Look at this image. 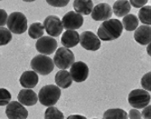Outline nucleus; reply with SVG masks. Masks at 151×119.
I'll return each mask as SVG.
<instances>
[{
  "instance_id": "nucleus-30",
  "label": "nucleus",
  "mask_w": 151,
  "mask_h": 119,
  "mask_svg": "<svg viewBox=\"0 0 151 119\" xmlns=\"http://www.w3.org/2000/svg\"><path fill=\"white\" fill-rule=\"evenodd\" d=\"M129 4L136 8H141L142 7L146 6V4L148 2V0H129Z\"/></svg>"
},
{
  "instance_id": "nucleus-15",
  "label": "nucleus",
  "mask_w": 151,
  "mask_h": 119,
  "mask_svg": "<svg viewBox=\"0 0 151 119\" xmlns=\"http://www.w3.org/2000/svg\"><path fill=\"white\" fill-rule=\"evenodd\" d=\"M17 99L22 104L26 105V107H32L37 103L38 96L31 88H24L19 92Z\"/></svg>"
},
{
  "instance_id": "nucleus-9",
  "label": "nucleus",
  "mask_w": 151,
  "mask_h": 119,
  "mask_svg": "<svg viewBox=\"0 0 151 119\" xmlns=\"http://www.w3.org/2000/svg\"><path fill=\"white\" fill-rule=\"evenodd\" d=\"M44 28L46 33L52 37L59 36L63 29L62 20L56 16H48L44 21Z\"/></svg>"
},
{
  "instance_id": "nucleus-18",
  "label": "nucleus",
  "mask_w": 151,
  "mask_h": 119,
  "mask_svg": "<svg viewBox=\"0 0 151 119\" xmlns=\"http://www.w3.org/2000/svg\"><path fill=\"white\" fill-rule=\"evenodd\" d=\"M73 7L76 13L80 15L88 16L91 13L93 3L91 0H74Z\"/></svg>"
},
{
  "instance_id": "nucleus-4",
  "label": "nucleus",
  "mask_w": 151,
  "mask_h": 119,
  "mask_svg": "<svg viewBox=\"0 0 151 119\" xmlns=\"http://www.w3.org/2000/svg\"><path fill=\"white\" fill-rule=\"evenodd\" d=\"M31 67L37 74L47 75L54 69V63L52 58L42 54L35 56L32 59Z\"/></svg>"
},
{
  "instance_id": "nucleus-12",
  "label": "nucleus",
  "mask_w": 151,
  "mask_h": 119,
  "mask_svg": "<svg viewBox=\"0 0 151 119\" xmlns=\"http://www.w3.org/2000/svg\"><path fill=\"white\" fill-rule=\"evenodd\" d=\"M63 28L67 30H75L80 28L83 24V17L76 12L70 11L66 13L62 19Z\"/></svg>"
},
{
  "instance_id": "nucleus-32",
  "label": "nucleus",
  "mask_w": 151,
  "mask_h": 119,
  "mask_svg": "<svg viewBox=\"0 0 151 119\" xmlns=\"http://www.w3.org/2000/svg\"><path fill=\"white\" fill-rule=\"evenodd\" d=\"M141 117H142L141 113L137 109H131L128 116V118H130V119H140Z\"/></svg>"
},
{
  "instance_id": "nucleus-23",
  "label": "nucleus",
  "mask_w": 151,
  "mask_h": 119,
  "mask_svg": "<svg viewBox=\"0 0 151 119\" xmlns=\"http://www.w3.org/2000/svg\"><path fill=\"white\" fill-rule=\"evenodd\" d=\"M45 33V28H44V25L41 24L39 22H35L33 23L30 26H29V29H28V35L31 38L33 39H37L40 38L44 36Z\"/></svg>"
},
{
  "instance_id": "nucleus-33",
  "label": "nucleus",
  "mask_w": 151,
  "mask_h": 119,
  "mask_svg": "<svg viewBox=\"0 0 151 119\" xmlns=\"http://www.w3.org/2000/svg\"><path fill=\"white\" fill-rule=\"evenodd\" d=\"M145 109H143L142 111V114H141V116L143 118H147V119H149L151 117V115H150V109H151V107L149 105V104L147 105V107H144Z\"/></svg>"
},
{
  "instance_id": "nucleus-8",
  "label": "nucleus",
  "mask_w": 151,
  "mask_h": 119,
  "mask_svg": "<svg viewBox=\"0 0 151 119\" xmlns=\"http://www.w3.org/2000/svg\"><path fill=\"white\" fill-rule=\"evenodd\" d=\"M36 50L41 54L48 56L52 55L57 48V41L52 36H45L38 38L35 44Z\"/></svg>"
},
{
  "instance_id": "nucleus-34",
  "label": "nucleus",
  "mask_w": 151,
  "mask_h": 119,
  "mask_svg": "<svg viewBox=\"0 0 151 119\" xmlns=\"http://www.w3.org/2000/svg\"><path fill=\"white\" fill-rule=\"evenodd\" d=\"M73 118H77V119H85L84 116H82V115H70L69 117H68V119H73Z\"/></svg>"
},
{
  "instance_id": "nucleus-19",
  "label": "nucleus",
  "mask_w": 151,
  "mask_h": 119,
  "mask_svg": "<svg viewBox=\"0 0 151 119\" xmlns=\"http://www.w3.org/2000/svg\"><path fill=\"white\" fill-rule=\"evenodd\" d=\"M55 83L59 87L64 89L70 87L73 83V78L71 76L70 72L66 71L65 69L58 71L55 75Z\"/></svg>"
},
{
  "instance_id": "nucleus-14",
  "label": "nucleus",
  "mask_w": 151,
  "mask_h": 119,
  "mask_svg": "<svg viewBox=\"0 0 151 119\" xmlns=\"http://www.w3.org/2000/svg\"><path fill=\"white\" fill-rule=\"evenodd\" d=\"M135 40L142 46L149 45L151 41V28L149 25H140L135 29Z\"/></svg>"
},
{
  "instance_id": "nucleus-20",
  "label": "nucleus",
  "mask_w": 151,
  "mask_h": 119,
  "mask_svg": "<svg viewBox=\"0 0 151 119\" xmlns=\"http://www.w3.org/2000/svg\"><path fill=\"white\" fill-rule=\"evenodd\" d=\"M112 12L118 17H123L130 12L131 5L129 0H117L113 5Z\"/></svg>"
},
{
  "instance_id": "nucleus-5",
  "label": "nucleus",
  "mask_w": 151,
  "mask_h": 119,
  "mask_svg": "<svg viewBox=\"0 0 151 119\" xmlns=\"http://www.w3.org/2000/svg\"><path fill=\"white\" fill-rule=\"evenodd\" d=\"M75 57L73 51L66 47H60L56 50L55 55L53 57L54 65L60 69H68L74 63Z\"/></svg>"
},
{
  "instance_id": "nucleus-28",
  "label": "nucleus",
  "mask_w": 151,
  "mask_h": 119,
  "mask_svg": "<svg viewBox=\"0 0 151 119\" xmlns=\"http://www.w3.org/2000/svg\"><path fill=\"white\" fill-rule=\"evenodd\" d=\"M150 75H151V74H150V72H148L146 75H144L143 77L141 78V86L147 91H150L151 90V79H150Z\"/></svg>"
},
{
  "instance_id": "nucleus-1",
  "label": "nucleus",
  "mask_w": 151,
  "mask_h": 119,
  "mask_svg": "<svg viewBox=\"0 0 151 119\" xmlns=\"http://www.w3.org/2000/svg\"><path fill=\"white\" fill-rule=\"evenodd\" d=\"M123 25L118 19H108L101 23L98 29V37L102 41L118 39L122 33Z\"/></svg>"
},
{
  "instance_id": "nucleus-16",
  "label": "nucleus",
  "mask_w": 151,
  "mask_h": 119,
  "mask_svg": "<svg viewBox=\"0 0 151 119\" xmlns=\"http://www.w3.org/2000/svg\"><path fill=\"white\" fill-rule=\"evenodd\" d=\"M61 42L66 48L74 47L80 42V35L75 30H67L63 34Z\"/></svg>"
},
{
  "instance_id": "nucleus-10",
  "label": "nucleus",
  "mask_w": 151,
  "mask_h": 119,
  "mask_svg": "<svg viewBox=\"0 0 151 119\" xmlns=\"http://www.w3.org/2000/svg\"><path fill=\"white\" fill-rule=\"evenodd\" d=\"M70 74L73 81L77 83L83 82L88 78L89 67L84 62H74L70 67Z\"/></svg>"
},
{
  "instance_id": "nucleus-35",
  "label": "nucleus",
  "mask_w": 151,
  "mask_h": 119,
  "mask_svg": "<svg viewBox=\"0 0 151 119\" xmlns=\"http://www.w3.org/2000/svg\"><path fill=\"white\" fill-rule=\"evenodd\" d=\"M24 2H33V1H35V0H23Z\"/></svg>"
},
{
  "instance_id": "nucleus-2",
  "label": "nucleus",
  "mask_w": 151,
  "mask_h": 119,
  "mask_svg": "<svg viewBox=\"0 0 151 119\" xmlns=\"http://www.w3.org/2000/svg\"><path fill=\"white\" fill-rule=\"evenodd\" d=\"M61 97V89L58 86L47 85L40 89L38 93V100L45 107L54 105Z\"/></svg>"
},
{
  "instance_id": "nucleus-6",
  "label": "nucleus",
  "mask_w": 151,
  "mask_h": 119,
  "mask_svg": "<svg viewBox=\"0 0 151 119\" xmlns=\"http://www.w3.org/2000/svg\"><path fill=\"white\" fill-rule=\"evenodd\" d=\"M128 101L132 107L141 109L149 104L150 94L145 89H134L129 94Z\"/></svg>"
},
{
  "instance_id": "nucleus-3",
  "label": "nucleus",
  "mask_w": 151,
  "mask_h": 119,
  "mask_svg": "<svg viewBox=\"0 0 151 119\" xmlns=\"http://www.w3.org/2000/svg\"><path fill=\"white\" fill-rule=\"evenodd\" d=\"M7 28L11 33L20 35L27 30V18L21 12H13L7 17Z\"/></svg>"
},
{
  "instance_id": "nucleus-25",
  "label": "nucleus",
  "mask_w": 151,
  "mask_h": 119,
  "mask_svg": "<svg viewBox=\"0 0 151 119\" xmlns=\"http://www.w3.org/2000/svg\"><path fill=\"white\" fill-rule=\"evenodd\" d=\"M45 119H63L64 118L63 114L58 110V108L54 107H48L45 113Z\"/></svg>"
},
{
  "instance_id": "nucleus-17",
  "label": "nucleus",
  "mask_w": 151,
  "mask_h": 119,
  "mask_svg": "<svg viewBox=\"0 0 151 119\" xmlns=\"http://www.w3.org/2000/svg\"><path fill=\"white\" fill-rule=\"evenodd\" d=\"M38 75L35 71H25L20 76L19 82L24 88H33L38 84Z\"/></svg>"
},
{
  "instance_id": "nucleus-36",
  "label": "nucleus",
  "mask_w": 151,
  "mask_h": 119,
  "mask_svg": "<svg viewBox=\"0 0 151 119\" xmlns=\"http://www.w3.org/2000/svg\"><path fill=\"white\" fill-rule=\"evenodd\" d=\"M0 1H2V0H0Z\"/></svg>"
},
{
  "instance_id": "nucleus-27",
  "label": "nucleus",
  "mask_w": 151,
  "mask_h": 119,
  "mask_svg": "<svg viewBox=\"0 0 151 119\" xmlns=\"http://www.w3.org/2000/svg\"><path fill=\"white\" fill-rule=\"evenodd\" d=\"M10 92L5 88H0V107H5L11 101Z\"/></svg>"
},
{
  "instance_id": "nucleus-7",
  "label": "nucleus",
  "mask_w": 151,
  "mask_h": 119,
  "mask_svg": "<svg viewBox=\"0 0 151 119\" xmlns=\"http://www.w3.org/2000/svg\"><path fill=\"white\" fill-rule=\"evenodd\" d=\"M80 44L88 51H97L101 47V39L91 31H84L80 35Z\"/></svg>"
},
{
  "instance_id": "nucleus-29",
  "label": "nucleus",
  "mask_w": 151,
  "mask_h": 119,
  "mask_svg": "<svg viewBox=\"0 0 151 119\" xmlns=\"http://www.w3.org/2000/svg\"><path fill=\"white\" fill-rule=\"evenodd\" d=\"M46 2L54 7H63L69 4L70 0H46Z\"/></svg>"
},
{
  "instance_id": "nucleus-24",
  "label": "nucleus",
  "mask_w": 151,
  "mask_h": 119,
  "mask_svg": "<svg viewBox=\"0 0 151 119\" xmlns=\"http://www.w3.org/2000/svg\"><path fill=\"white\" fill-rule=\"evenodd\" d=\"M139 20L144 25H151V7L144 6L139 11Z\"/></svg>"
},
{
  "instance_id": "nucleus-11",
  "label": "nucleus",
  "mask_w": 151,
  "mask_h": 119,
  "mask_svg": "<svg viewBox=\"0 0 151 119\" xmlns=\"http://www.w3.org/2000/svg\"><path fill=\"white\" fill-rule=\"evenodd\" d=\"M6 114L9 119H25L28 116V111L19 101L9 102L6 109Z\"/></svg>"
},
{
  "instance_id": "nucleus-26",
  "label": "nucleus",
  "mask_w": 151,
  "mask_h": 119,
  "mask_svg": "<svg viewBox=\"0 0 151 119\" xmlns=\"http://www.w3.org/2000/svg\"><path fill=\"white\" fill-rule=\"evenodd\" d=\"M12 40V33L3 26L0 28V46H6Z\"/></svg>"
},
{
  "instance_id": "nucleus-22",
  "label": "nucleus",
  "mask_w": 151,
  "mask_h": 119,
  "mask_svg": "<svg viewBox=\"0 0 151 119\" xmlns=\"http://www.w3.org/2000/svg\"><path fill=\"white\" fill-rule=\"evenodd\" d=\"M104 119H127L128 114L120 108L109 109L103 114Z\"/></svg>"
},
{
  "instance_id": "nucleus-13",
  "label": "nucleus",
  "mask_w": 151,
  "mask_h": 119,
  "mask_svg": "<svg viewBox=\"0 0 151 119\" xmlns=\"http://www.w3.org/2000/svg\"><path fill=\"white\" fill-rule=\"evenodd\" d=\"M111 7L107 3H101L93 7L91 10V17L95 21H105L111 17L112 16Z\"/></svg>"
},
{
  "instance_id": "nucleus-31",
  "label": "nucleus",
  "mask_w": 151,
  "mask_h": 119,
  "mask_svg": "<svg viewBox=\"0 0 151 119\" xmlns=\"http://www.w3.org/2000/svg\"><path fill=\"white\" fill-rule=\"evenodd\" d=\"M7 14L6 10L4 9H0V28L1 26H4L6 24V21H7Z\"/></svg>"
},
{
  "instance_id": "nucleus-21",
  "label": "nucleus",
  "mask_w": 151,
  "mask_h": 119,
  "mask_svg": "<svg viewBox=\"0 0 151 119\" xmlns=\"http://www.w3.org/2000/svg\"><path fill=\"white\" fill-rule=\"evenodd\" d=\"M121 24L127 31H133L139 26V18L135 15L128 14L123 17Z\"/></svg>"
}]
</instances>
